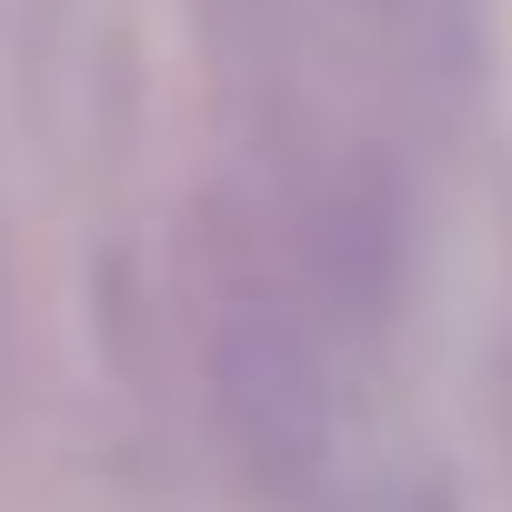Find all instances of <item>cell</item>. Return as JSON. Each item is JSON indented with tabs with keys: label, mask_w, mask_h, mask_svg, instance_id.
<instances>
[{
	"label": "cell",
	"mask_w": 512,
	"mask_h": 512,
	"mask_svg": "<svg viewBox=\"0 0 512 512\" xmlns=\"http://www.w3.org/2000/svg\"><path fill=\"white\" fill-rule=\"evenodd\" d=\"M312 512H452L432 472H342Z\"/></svg>",
	"instance_id": "2"
},
{
	"label": "cell",
	"mask_w": 512,
	"mask_h": 512,
	"mask_svg": "<svg viewBox=\"0 0 512 512\" xmlns=\"http://www.w3.org/2000/svg\"><path fill=\"white\" fill-rule=\"evenodd\" d=\"M362 11H372L382 31H402V41H422V31H442V21H452V0H362Z\"/></svg>",
	"instance_id": "3"
},
{
	"label": "cell",
	"mask_w": 512,
	"mask_h": 512,
	"mask_svg": "<svg viewBox=\"0 0 512 512\" xmlns=\"http://www.w3.org/2000/svg\"><path fill=\"white\" fill-rule=\"evenodd\" d=\"M201 362H211L221 442L241 452V472L262 482V492L322 502L352 472V452H342V332L322 322V302L282 262V241L231 231L211 251V282H201Z\"/></svg>",
	"instance_id": "1"
}]
</instances>
